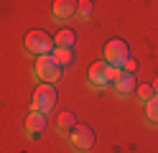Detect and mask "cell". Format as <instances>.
<instances>
[{"label": "cell", "mask_w": 158, "mask_h": 153, "mask_svg": "<svg viewBox=\"0 0 158 153\" xmlns=\"http://www.w3.org/2000/svg\"><path fill=\"white\" fill-rule=\"evenodd\" d=\"M153 92H156V95H158V79L153 82Z\"/></svg>", "instance_id": "obj_17"}, {"label": "cell", "mask_w": 158, "mask_h": 153, "mask_svg": "<svg viewBox=\"0 0 158 153\" xmlns=\"http://www.w3.org/2000/svg\"><path fill=\"white\" fill-rule=\"evenodd\" d=\"M77 18H82V20L92 18V0H79L77 3Z\"/></svg>", "instance_id": "obj_14"}, {"label": "cell", "mask_w": 158, "mask_h": 153, "mask_svg": "<svg viewBox=\"0 0 158 153\" xmlns=\"http://www.w3.org/2000/svg\"><path fill=\"white\" fill-rule=\"evenodd\" d=\"M127 59H130V46H127V41H123V38L107 41V46H105V61L110 66L123 69Z\"/></svg>", "instance_id": "obj_3"}, {"label": "cell", "mask_w": 158, "mask_h": 153, "mask_svg": "<svg viewBox=\"0 0 158 153\" xmlns=\"http://www.w3.org/2000/svg\"><path fill=\"white\" fill-rule=\"evenodd\" d=\"M74 41H77V36H74L72 28H61L59 33H54V46L56 49H72Z\"/></svg>", "instance_id": "obj_10"}, {"label": "cell", "mask_w": 158, "mask_h": 153, "mask_svg": "<svg viewBox=\"0 0 158 153\" xmlns=\"http://www.w3.org/2000/svg\"><path fill=\"white\" fill-rule=\"evenodd\" d=\"M26 51L28 54H51L54 51V36L46 33V31H31V33L26 36Z\"/></svg>", "instance_id": "obj_6"}, {"label": "cell", "mask_w": 158, "mask_h": 153, "mask_svg": "<svg viewBox=\"0 0 158 153\" xmlns=\"http://www.w3.org/2000/svg\"><path fill=\"white\" fill-rule=\"evenodd\" d=\"M61 64L51 56V54H41L36 59V66H33V74L38 79H44V82H56L59 77H61Z\"/></svg>", "instance_id": "obj_4"}, {"label": "cell", "mask_w": 158, "mask_h": 153, "mask_svg": "<svg viewBox=\"0 0 158 153\" xmlns=\"http://www.w3.org/2000/svg\"><path fill=\"white\" fill-rule=\"evenodd\" d=\"M77 3H79V0H54V8H51L54 18H56V20L74 18V15H77Z\"/></svg>", "instance_id": "obj_7"}, {"label": "cell", "mask_w": 158, "mask_h": 153, "mask_svg": "<svg viewBox=\"0 0 158 153\" xmlns=\"http://www.w3.org/2000/svg\"><path fill=\"white\" fill-rule=\"evenodd\" d=\"M145 117H148V122L158 125V95H153L151 100L145 102Z\"/></svg>", "instance_id": "obj_12"}, {"label": "cell", "mask_w": 158, "mask_h": 153, "mask_svg": "<svg viewBox=\"0 0 158 153\" xmlns=\"http://www.w3.org/2000/svg\"><path fill=\"white\" fill-rule=\"evenodd\" d=\"M135 95H138V100L145 105V102L156 95V92H153V84H140V87H135Z\"/></svg>", "instance_id": "obj_15"}, {"label": "cell", "mask_w": 158, "mask_h": 153, "mask_svg": "<svg viewBox=\"0 0 158 153\" xmlns=\"http://www.w3.org/2000/svg\"><path fill=\"white\" fill-rule=\"evenodd\" d=\"M44 128H46V115H44V112L31 110V115L26 117V133H28V135H38Z\"/></svg>", "instance_id": "obj_9"}, {"label": "cell", "mask_w": 158, "mask_h": 153, "mask_svg": "<svg viewBox=\"0 0 158 153\" xmlns=\"http://www.w3.org/2000/svg\"><path fill=\"white\" fill-rule=\"evenodd\" d=\"M123 69H125V71H130V74H133V71L138 69V64H135V61H133V59H127V61H125V66H123Z\"/></svg>", "instance_id": "obj_16"}, {"label": "cell", "mask_w": 158, "mask_h": 153, "mask_svg": "<svg viewBox=\"0 0 158 153\" xmlns=\"http://www.w3.org/2000/svg\"><path fill=\"white\" fill-rule=\"evenodd\" d=\"M51 56H54L61 66H69V64H72V59H74L72 49H56V46H54V51H51Z\"/></svg>", "instance_id": "obj_13"}, {"label": "cell", "mask_w": 158, "mask_h": 153, "mask_svg": "<svg viewBox=\"0 0 158 153\" xmlns=\"http://www.w3.org/2000/svg\"><path fill=\"white\" fill-rule=\"evenodd\" d=\"M120 71L123 69H115V66H110L105 59H100V61H94V64L89 66V84L92 87H107V84H112V82L120 77Z\"/></svg>", "instance_id": "obj_2"}, {"label": "cell", "mask_w": 158, "mask_h": 153, "mask_svg": "<svg viewBox=\"0 0 158 153\" xmlns=\"http://www.w3.org/2000/svg\"><path fill=\"white\" fill-rule=\"evenodd\" d=\"M112 84H115V92H117V95H130V92H135V74H130V71H120V77H117L115 82H112Z\"/></svg>", "instance_id": "obj_8"}, {"label": "cell", "mask_w": 158, "mask_h": 153, "mask_svg": "<svg viewBox=\"0 0 158 153\" xmlns=\"http://www.w3.org/2000/svg\"><path fill=\"white\" fill-rule=\"evenodd\" d=\"M56 87L51 84V82H44V84H38L36 92H33V100H31V110L36 112H51L56 107Z\"/></svg>", "instance_id": "obj_1"}, {"label": "cell", "mask_w": 158, "mask_h": 153, "mask_svg": "<svg viewBox=\"0 0 158 153\" xmlns=\"http://www.w3.org/2000/svg\"><path fill=\"white\" fill-rule=\"evenodd\" d=\"M69 143L77 153H89L94 148V130L89 125H74L69 133Z\"/></svg>", "instance_id": "obj_5"}, {"label": "cell", "mask_w": 158, "mask_h": 153, "mask_svg": "<svg viewBox=\"0 0 158 153\" xmlns=\"http://www.w3.org/2000/svg\"><path fill=\"white\" fill-rule=\"evenodd\" d=\"M74 125H77V120H74V115H72V112H59V117H56V130H59V133L69 135Z\"/></svg>", "instance_id": "obj_11"}]
</instances>
